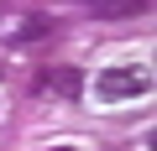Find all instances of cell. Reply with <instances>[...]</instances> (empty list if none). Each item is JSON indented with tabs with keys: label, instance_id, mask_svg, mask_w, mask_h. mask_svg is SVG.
<instances>
[{
	"label": "cell",
	"instance_id": "cell-5",
	"mask_svg": "<svg viewBox=\"0 0 157 151\" xmlns=\"http://www.w3.org/2000/svg\"><path fill=\"white\" fill-rule=\"evenodd\" d=\"M47 151H73V146H47Z\"/></svg>",
	"mask_w": 157,
	"mask_h": 151
},
{
	"label": "cell",
	"instance_id": "cell-3",
	"mask_svg": "<svg viewBox=\"0 0 157 151\" xmlns=\"http://www.w3.org/2000/svg\"><path fill=\"white\" fill-rule=\"evenodd\" d=\"M47 31H52V21H47V16H21V21H11V37H16V42L47 37Z\"/></svg>",
	"mask_w": 157,
	"mask_h": 151
},
{
	"label": "cell",
	"instance_id": "cell-4",
	"mask_svg": "<svg viewBox=\"0 0 157 151\" xmlns=\"http://www.w3.org/2000/svg\"><path fill=\"white\" fill-rule=\"evenodd\" d=\"M147 5H152V0H94L100 16H141Z\"/></svg>",
	"mask_w": 157,
	"mask_h": 151
},
{
	"label": "cell",
	"instance_id": "cell-2",
	"mask_svg": "<svg viewBox=\"0 0 157 151\" xmlns=\"http://www.w3.org/2000/svg\"><path fill=\"white\" fill-rule=\"evenodd\" d=\"M42 94H58V99H73L78 89H84V78H78V68H47L42 78H37Z\"/></svg>",
	"mask_w": 157,
	"mask_h": 151
},
{
	"label": "cell",
	"instance_id": "cell-1",
	"mask_svg": "<svg viewBox=\"0 0 157 151\" xmlns=\"http://www.w3.org/2000/svg\"><path fill=\"white\" fill-rule=\"evenodd\" d=\"M152 89V73L147 68H105L100 78H94V94L105 104H126V99H141Z\"/></svg>",
	"mask_w": 157,
	"mask_h": 151
}]
</instances>
